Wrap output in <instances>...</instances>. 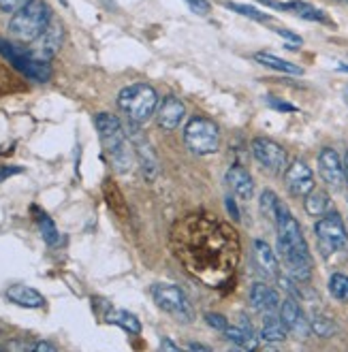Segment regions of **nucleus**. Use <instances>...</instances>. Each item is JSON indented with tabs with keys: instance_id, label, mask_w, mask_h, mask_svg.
Here are the masks:
<instances>
[{
	"instance_id": "1",
	"label": "nucleus",
	"mask_w": 348,
	"mask_h": 352,
	"mask_svg": "<svg viewBox=\"0 0 348 352\" xmlns=\"http://www.w3.org/2000/svg\"><path fill=\"white\" fill-rule=\"evenodd\" d=\"M276 231H278V254L289 274L297 284H305L312 278V256L308 241L297 218L291 210L280 201L278 216H276Z\"/></svg>"
},
{
	"instance_id": "2",
	"label": "nucleus",
	"mask_w": 348,
	"mask_h": 352,
	"mask_svg": "<svg viewBox=\"0 0 348 352\" xmlns=\"http://www.w3.org/2000/svg\"><path fill=\"white\" fill-rule=\"evenodd\" d=\"M94 126L100 139V146L111 162V167L118 173H129L133 167V146L127 137L124 124H122L116 116L111 113H96L94 116Z\"/></svg>"
},
{
	"instance_id": "3",
	"label": "nucleus",
	"mask_w": 348,
	"mask_h": 352,
	"mask_svg": "<svg viewBox=\"0 0 348 352\" xmlns=\"http://www.w3.org/2000/svg\"><path fill=\"white\" fill-rule=\"evenodd\" d=\"M54 19L52 9L45 0H30L26 7L15 11L9 22V34L19 43H32V41L47 28Z\"/></svg>"
},
{
	"instance_id": "4",
	"label": "nucleus",
	"mask_w": 348,
	"mask_h": 352,
	"mask_svg": "<svg viewBox=\"0 0 348 352\" xmlns=\"http://www.w3.org/2000/svg\"><path fill=\"white\" fill-rule=\"evenodd\" d=\"M158 92L150 84H131L127 88H122L118 94V107L124 113L127 120L146 124L152 116H156L158 109Z\"/></svg>"
},
{
	"instance_id": "5",
	"label": "nucleus",
	"mask_w": 348,
	"mask_h": 352,
	"mask_svg": "<svg viewBox=\"0 0 348 352\" xmlns=\"http://www.w3.org/2000/svg\"><path fill=\"white\" fill-rule=\"evenodd\" d=\"M0 56H3L15 71H19L30 81H36V84H47L54 75L50 62L34 58L30 50L19 47L7 38H0Z\"/></svg>"
},
{
	"instance_id": "6",
	"label": "nucleus",
	"mask_w": 348,
	"mask_h": 352,
	"mask_svg": "<svg viewBox=\"0 0 348 352\" xmlns=\"http://www.w3.org/2000/svg\"><path fill=\"white\" fill-rule=\"evenodd\" d=\"M314 233L323 258L329 261L342 252H348V231L340 214L327 212L325 216H320L318 222L314 224Z\"/></svg>"
},
{
	"instance_id": "7",
	"label": "nucleus",
	"mask_w": 348,
	"mask_h": 352,
	"mask_svg": "<svg viewBox=\"0 0 348 352\" xmlns=\"http://www.w3.org/2000/svg\"><path fill=\"white\" fill-rule=\"evenodd\" d=\"M184 143L197 156L216 154L220 148V131L216 122L206 116H195L184 126Z\"/></svg>"
},
{
	"instance_id": "8",
	"label": "nucleus",
	"mask_w": 348,
	"mask_h": 352,
	"mask_svg": "<svg viewBox=\"0 0 348 352\" xmlns=\"http://www.w3.org/2000/svg\"><path fill=\"white\" fill-rule=\"evenodd\" d=\"M152 299L162 309V312L171 314L177 322H193L195 320V309L184 295L182 288L175 284H154L152 286Z\"/></svg>"
},
{
	"instance_id": "9",
	"label": "nucleus",
	"mask_w": 348,
	"mask_h": 352,
	"mask_svg": "<svg viewBox=\"0 0 348 352\" xmlns=\"http://www.w3.org/2000/svg\"><path fill=\"white\" fill-rule=\"evenodd\" d=\"M124 131H127V137L131 141V146H133V152L139 160V167H141V173L143 177H146L148 182H154L160 173V164H158V158L150 146V141L148 137L141 133V124L137 122H131L124 118Z\"/></svg>"
},
{
	"instance_id": "10",
	"label": "nucleus",
	"mask_w": 348,
	"mask_h": 352,
	"mask_svg": "<svg viewBox=\"0 0 348 352\" xmlns=\"http://www.w3.org/2000/svg\"><path fill=\"white\" fill-rule=\"evenodd\" d=\"M252 156L261 164L265 171H270L274 175H280L289 167V154L280 146L278 141L268 139V137H257L252 139Z\"/></svg>"
},
{
	"instance_id": "11",
	"label": "nucleus",
	"mask_w": 348,
	"mask_h": 352,
	"mask_svg": "<svg viewBox=\"0 0 348 352\" xmlns=\"http://www.w3.org/2000/svg\"><path fill=\"white\" fill-rule=\"evenodd\" d=\"M63 41H65V26L60 19H52L47 24V28L41 32L32 43H30V54L39 60H45V62H52L54 56L60 52L63 47Z\"/></svg>"
},
{
	"instance_id": "12",
	"label": "nucleus",
	"mask_w": 348,
	"mask_h": 352,
	"mask_svg": "<svg viewBox=\"0 0 348 352\" xmlns=\"http://www.w3.org/2000/svg\"><path fill=\"white\" fill-rule=\"evenodd\" d=\"M282 175H284L286 190H289L293 197L303 199L305 195L316 188L314 171L308 167V162L301 158H295L293 162H289V167H286V171Z\"/></svg>"
},
{
	"instance_id": "13",
	"label": "nucleus",
	"mask_w": 348,
	"mask_h": 352,
	"mask_svg": "<svg viewBox=\"0 0 348 352\" xmlns=\"http://www.w3.org/2000/svg\"><path fill=\"white\" fill-rule=\"evenodd\" d=\"M278 314H280L282 322L286 324V329H289V333H293L299 340L308 338V333H310V320L305 318V314H303V309H301L297 297L286 295L284 301L280 303Z\"/></svg>"
},
{
	"instance_id": "14",
	"label": "nucleus",
	"mask_w": 348,
	"mask_h": 352,
	"mask_svg": "<svg viewBox=\"0 0 348 352\" xmlns=\"http://www.w3.org/2000/svg\"><path fill=\"white\" fill-rule=\"evenodd\" d=\"M318 173L323 182L331 188L340 190L346 184V173H344V162L340 154L334 148H323L318 152Z\"/></svg>"
},
{
	"instance_id": "15",
	"label": "nucleus",
	"mask_w": 348,
	"mask_h": 352,
	"mask_svg": "<svg viewBox=\"0 0 348 352\" xmlns=\"http://www.w3.org/2000/svg\"><path fill=\"white\" fill-rule=\"evenodd\" d=\"M186 118V107L184 102L175 96H167L158 102V109H156V124L158 129L162 131H175L182 120Z\"/></svg>"
},
{
	"instance_id": "16",
	"label": "nucleus",
	"mask_w": 348,
	"mask_h": 352,
	"mask_svg": "<svg viewBox=\"0 0 348 352\" xmlns=\"http://www.w3.org/2000/svg\"><path fill=\"white\" fill-rule=\"evenodd\" d=\"M280 295L276 288L263 284V282H254L252 288H250V305L254 312L259 314H272V312H278L280 309Z\"/></svg>"
},
{
	"instance_id": "17",
	"label": "nucleus",
	"mask_w": 348,
	"mask_h": 352,
	"mask_svg": "<svg viewBox=\"0 0 348 352\" xmlns=\"http://www.w3.org/2000/svg\"><path fill=\"white\" fill-rule=\"evenodd\" d=\"M252 256H254V263L261 269L263 276L276 280L282 274L280 272V258H278V254L274 252V248L268 241L254 239V243H252Z\"/></svg>"
},
{
	"instance_id": "18",
	"label": "nucleus",
	"mask_w": 348,
	"mask_h": 352,
	"mask_svg": "<svg viewBox=\"0 0 348 352\" xmlns=\"http://www.w3.org/2000/svg\"><path fill=\"white\" fill-rule=\"evenodd\" d=\"M224 179H227V186L237 199H241V201H250L252 199L254 179L248 173V169H243L241 164H231L227 175H224Z\"/></svg>"
},
{
	"instance_id": "19",
	"label": "nucleus",
	"mask_w": 348,
	"mask_h": 352,
	"mask_svg": "<svg viewBox=\"0 0 348 352\" xmlns=\"http://www.w3.org/2000/svg\"><path fill=\"white\" fill-rule=\"evenodd\" d=\"M222 336H224V340H229L231 344H235L241 350H257L259 348V338L254 336V329L246 316H241L239 324H229Z\"/></svg>"
},
{
	"instance_id": "20",
	"label": "nucleus",
	"mask_w": 348,
	"mask_h": 352,
	"mask_svg": "<svg viewBox=\"0 0 348 352\" xmlns=\"http://www.w3.org/2000/svg\"><path fill=\"white\" fill-rule=\"evenodd\" d=\"M261 3L270 5L274 9H284V11H291L301 19H308V22H327V15L314 7L312 3H305V0H291V3H274V0H261Z\"/></svg>"
},
{
	"instance_id": "21",
	"label": "nucleus",
	"mask_w": 348,
	"mask_h": 352,
	"mask_svg": "<svg viewBox=\"0 0 348 352\" xmlns=\"http://www.w3.org/2000/svg\"><path fill=\"white\" fill-rule=\"evenodd\" d=\"M7 299L19 307H28V309H41L45 305V297L39 291H34L32 286H24V284H15L7 288Z\"/></svg>"
},
{
	"instance_id": "22",
	"label": "nucleus",
	"mask_w": 348,
	"mask_h": 352,
	"mask_svg": "<svg viewBox=\"0 0 348 352\" xmlns=\"http://www.w3.org/2000/svg\"><path fill=\"white\" fill-rule=\"evenodd\" d=\"M289 338V329L282 322L278 312L263 314V324H261V340L265 342H284Z\"/></svg>"
},
{
	"instance_id": "23",
	"label": "nucleus",
	"mask_w": 348,
	"mask_h": 352,
	"mask_svg": "<svg viewBox=\"0 0 348 352\" xmlns=\"http://www.w3.org/2000/svg\"><path fill=\"white\" fill-rule=\"evenodd\" d=\"M103 318L109 324H116L120 329H124L127 333H131V336H139L141 333V322H139V318L135 314L127 312V309H118V307L107 305V312H105Z\"/></svg>"
},
{
	"instance_id": "24",
	"label": "nucleus",
	"mask_w": 348,
	"mask_h": 352,
	"mask_svg": "<svg viewBox=\"0 0 348 352\" xmlns=\"http://www.w3.org/2000/svg\"><path fill=\"white\" fill-rule=\"evenodd\" d=\"M303 210L308 212V216L320 218L327 212H331V197L327 190L314 188L312 192H308L303 197Z\"/></svg>"
},
{
	"instance_id": "25",
	"label": "nucleus",
	"mask_w": 348,
	"mask_h": 352,
	"mask_svg": "<svg viewBox=\"0 0 348 352\" xmlns=\"http://www.w3.org/2000/svg\"><path fill=\"white\" fill-rule=\"evenodd\" d=\"M254 60L259 62V65L268 67V69H274L278 73H284V75H303V69L299 65H293V62L284 60V58H278L276 54H270V52H257Z\"/></svg>"
},
{
	"instance_id": "26",
	"label": "nucleus",
	"mask_w": 348,
	"mask_h": 352,
	"mask_svg": "<svg viewBox=\"0 0 348 352\" xmlns=\"http://www.w3.org/2000/svg\"><path fill=\"white\" fill-rule=\"evenodd\" d=\"M32 212H34V220H36V226H39V231H41V237L45 239L47 245H58L60 243V233L56 229V224L54 220L43 212V210H39V207H32Z\"/></svg>"
},
{
	"instance_id": "27",
	"label": "nucleus",
	"mask_w": 348,
	"mask_h": 352,
	"mask_svg": "<svg viewBox=\"0 0 348 352\" xmlns=\"http://www.w3.org/2000/svg\"><path fill=\"white\" fill-rule=\"evenodd\" d=\"M310 333H314L320 340H329L338 333V324L325 314H314L310 318Z\"/></svg>"
},
{
	"instance_id": "28",
	"label": "nucleus",
	"mask_w": 348,
	"mask_h": 352,
	"mask_svg": "<svg viewBox=\"0 0 348 352\" xmlns=\"http://www.w3.org/2000/svg\"><path fill=\"white\" fill-rule=\"evenodd\" d=\"M278 207H280V201H278L274 190H263L261 192V197H259V210H261V216L265 220H270V222L276 224Z\"/></svg>"
},
{
	"instance_id": "29",
	"label": "nucleus",
	"mask_w": 348,
	"mask_h": 352,
	"mask_svg": "<svg viewBox=\"0 0 348 352\" xmlns=\"http://www.w3.org/2000/svg\"><path fill=\"white\" fill-rule=\"evenodd\" d=\"M327 288H329V295H331L336 301L348 303V276H346V274H340V272L331 274Z\"/></svg>"
},
{
	"instance_id": "30",
	"label": "nucleus",
	"mask_w": 348,
	"mask_h": 352,
	"mask_svg": "<svg viewBox=\"0 0 348 352\" xmlns=\"http://www.w3.org/2000/svg\"><path fill=\"white\" fill-rule=\"evenodd\" d=\"M229 11H235L243 17H250L254 22H272V15L270 13H263L261 9L257 7H250V5H241V3H224Z\"/></svg>"
},
{
	"instance_id": "31",
	"label": "nucleus",
	"mask_w": 348,
	"mask_h": 352,
	"mask_svg": "<svg viewBox=\"0 0 348 352\" xmlns=\"http://www.w3.org/2000/svg\"><path fill=\"white\" fill-rule=\"evenodd\" d=\"M203 318H206V322H208L214 331H218V333H224V331H227V327L231 324V322L227 320V316L216 314V312H208Z\"/></svg>"
},
{
	"instance_id": "32",
	"label": "nucleus",
	"mask_w": 348,
	"mask_h": 352,
	"mask_svg": "<svg viewBox=\"0 0 348 352\" xmlns=\"http://www.w3.org/2000/svg\"><path fill=\"white\" fill-rule=\"evenodd\" d=\"M188 5V9L197 15H210L212 13V5L210 0H184Z\"/></svg>"
},
{
	"instance_id": "33",
	"label": "nucleus",
	"mask_w": 348,
	"mask_h": 352,
	"mask_svg": "<svg viewBox=\"0 0 348 352\" xmlns=\"http://www.w3.org/2000/svg\"><path fill=\"white\" fill-rule=\"evenodd\" d=\"M28 3H30V0H0V11L15 13V11H19L22 7H26Z\"/></svg>"
},
{
	"instance_id": "34",
	"label": "nucleus",
	"mask_w": 348,
	"mask_h": 352,
	"mask_svg": "<svg viewBox=\"0 0 348 352\" xmlns=\"http://www.w3.org/2000/svg\"><path fill=\"white\" fill-rule=\"evenodd\" d=\"M268 105H270V107H274V109H278V111H297V107H295V105H291V102H284V100L274 98V96H270V98H268Z\"/></svg>"
},
{
	"instance_id": "35",
	"label": "nucleus",
	"mask_w": 348,
	"mask_h": 352,
	"mask_svg": "<svg viewBox=\"0 0 348 352\" xmlns=\"http://www.w3.org/2000/svg\"><path fill=\"white\" fill-rule=\"evenodd\" d=\"M276 34H280L284 41H289V43H293V45H301V36L295 34V32H291V30H286V28H276Z\"/></svg>"
},
{
	"instance_id": "36",
	"label": "nucleus",
	"mask_w": 348,
	"mask_h": 352,
	"mask_svg": "<svg viewBox=\"0 0 348 352\" xmlns=\"http://www.w3.org/2000/svg\"><path fill=\"white\" fill-rule=\"evenodd\" d=\"M32 350H34V352H56L58 346L52 344V342H36V344L32 346Z\"/></svg>"
},
{
	"instance_id": "37",
	"label": "nucleus",
	"mask_w": 348,
	"mask_h": 352,
	"mask_svg": "<svg viewBox=\"0 0 348 352\" xmlns=\"http://www.w3.org/2000/svg\"><path fill=\"white\" fill-rule=\"evenodd\" d=\"M158 348H160V350H173V352H177V350H180V346H177V344H173L169 338H162V342L158 344Z\"/></svg>"
},
{
	"instance_id": "38",
	"label": "nucleus",
	"mask_w": 348,
	"mask_h": 352,
	"mask_svg": "<svg viewBox=\"0 0 348 352\" xmlns=\"http://www.w3.org/2000/svg\"><path fill=\"white\" fill-rule=\"evenodd\" d=\"M227 210H229V214H231L233 220H239V210H237V205H235V201L231 197L227 199Z\"/></svg>"
},
{
	"instance_id": "39",
	"label": "nucleus",
	"mask_w": 348,
	"mask_h": 352,
	"mask_svg": "<svg viewBox=\"0 0 348 352\" xmlns=\"http://www.w3.org/2000/svg\"><path fill=\"white\" fill-rule=\"evenodd\" d=\"M24 169L22 167H11V169H0V182H3L5 177H9V175H15V173H22Z\"/></svg>"
},
{
	"instance_id": "40",
	"label": "nucleus",
	"mask_w": 348,
	"mask_h": 352,
	"mask_svg": "<svg viewBox=\"0 0 348 352\" xmlns=\"http://www.w3.org/2000/svg\"><path fill=\"white\" fill-rule=\"evenodd\" d=\"M188 348H191V350H195V352H197V350H203V352H210V350H212L210 346H206V344H197V342L188 344Z\"/></svg>"
},
{
	"instance_id": "41",
	"label": "nucleus",
	"mask_w": 348,
	"mask_h": 352,
	"mask_svg": "<svg viewBox=\"0 0 348 352\" xmlns=\"http://www.w3.org/2000/svg\"><path fill=\"white\" fill-rule=\"evenodd\" d=\"M344 173H346V184H348V152H346V158H344Z\"/></svg>"
},
{
	"instance_id": "42",
	"label": "nucleus",
	"mask_w": 348,
	"mask_h": 352,
	"mask_svg": "<svg viewBox=\"0 0 348 352\" xmlns=\"http://www.w3.org/2000/svg\"><path fill=\"white\" fill-rule=\"evenodd\" d=\"M338 71H342V73H348V65H346V62H342V65H338Z\"/></svg>"
},
{
	"instance_id": "43",
	"label": "nucleus",
	"mask_w": 348,
	"mask_h": 352,
	"mask_svg": "<svg viewBox=\"0 0 348 352\" xmlns=\"http://www.w3.org/2000/svg\"><path fill=\"white\" fill-rule=\"evenodd\" d=\"M344 100H346V105H348V86L344 88Z\"/></svg>"
}]
</instances>
